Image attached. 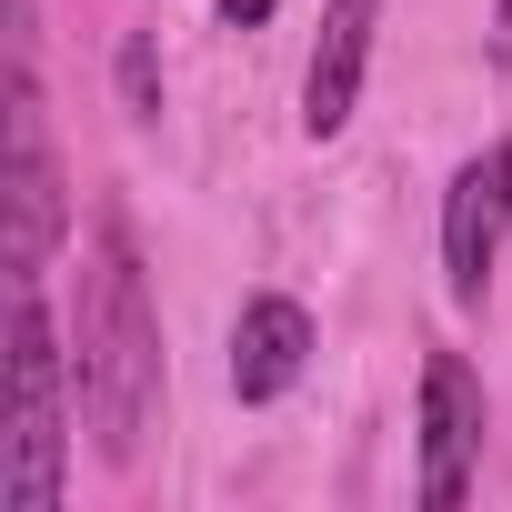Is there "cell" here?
<instances>
[{
  "mask_svg": "<svg viewBox=\"0 0 512 512\" xmlns=\"http://www.w3.org/2000/svg\"><path fill=\"white\" fill-rule=\"evenodd\" d=\"M71 352L41 312V282H11V432H0V512H51L71 482Z\"/></svg>",
  "mask_w": 512,
  "mask_h": 512,
  "instance_id": "cell-2",
  "label": "cell"
},
{
  "mask_svg": "<svg viewBox=\"0 0 512 512\" xmlns=\"http://www.w3.org/2000/svg\"><path fill=\"white\" fill-rule=\"evenodd\" d=\"M121 101H131V121H161V71H151V41H121Z\"/></svg>",
  "mask_w": 512,
  "mask_h": 512,
  "instance_id": "cell-8",
  "label": "cell"
},
{
  "mask_svg": "<svg viewBox=\"0 0 512 512\" xmlns=\"http://www.w3.org/2000/svg\"><path fill=\"white\" fill-rule=\"evenodd\" d=\"M272 11V0H221V21H262Z\"/></svg>",
  "mask_w": 512,
  "mask_h": 512,
  "instance_id": "cell-9",
  "label": "cell"
},
{
  "mask_svg": "<svg viewBox=\"0 0 512 512\" xmlns=\"http://www.w3.org/2000/svg\"><path fill=\"white\" fill-rule=\"evenodd\" d=\"M71 382H81V422H91L101 462L131 472L141 442H151V412H161V312H151V282H141V251H131L121 211H101L91 241H81Z\"/></svg>",
  "mask_w": 512,
  "mask_h": 512,
  "instance_id": "cell-1",
  "label": "cell"
},
{
  "mask_svg": "<svg viewBox=\"0 0 512 512\" xmlns=\"http://www.w3.org/2000/svg\"><path fill=\"white\" fill-rule=\"evenodd\" d=\"M31 0L11 11V121H0V272L41 282L51 251L71 231V191H61V151H51V111H41V41H31Z\"/></svg>",
  "mask_w": 512,
  "mask_h": 512,
  "instance_id": "cell-3",
  "label": "cell"
},
{
  "mask_svg": "<svg viewBox=\"0 0 512 512\" xmlns=\"http://www.w3.org/2000/svg\"><path fill=\"white\" fill-rule=\"evenodd\" d=\"M302 372H312V312L292 292H251L241 322H231V392L241 402H282Z\"/></svg>",
  "mask_w": 512,
  "mask_h": 512,
  "instance_id": "cell-7",
  "label": "cell"
},
{
  "mask_svg": "<svg viewBox=\"0 0 512 512\" xmlns=\"http://www.w3.org/2000/svg\"><path fill=\"white\" fill-rule=\"evenodd\" d=\"M502 241H512V131L482 141L452 171V191H442V282H452V302H482L492 292Z\"/></svg>",
  "mask_w": 512,
  "mask_h": 512,
  "instance_id": "cell-4",
  "label": "cell"
},
{
  "mask_svg": "<svg viewBox=\"0 0 512 512\" xmlns=\"http://www.w3.org/2000/svg\"><path fill=\"white\" fill-rule=\"evenodd\" d=\"M472 462H482V382L462 352H432L422 362V472H412V492L432 512H452L472 492Z\"/></svg>",
  "mask_w": 512,
  "mask_h": 512,
  "instance_id": "cell-5",
  "label": "cell"
},
{
  "mask_svg": "<svg viewBox=\"0 0 512 512\" xmlns=\"http://www.w3.org/2000/svg\"><path fill=\"white\" fill-rule=\"evenodd\" d=\"M372 21H382V0H322V31H312V61H302V131L312 141L352 131L362 71H372Z\"/></svg>",
  "mask_w": 512,
  "mask_h": 512,
  "instance_id": "cell-6",
  "label": "cell"
}]
</instances>
